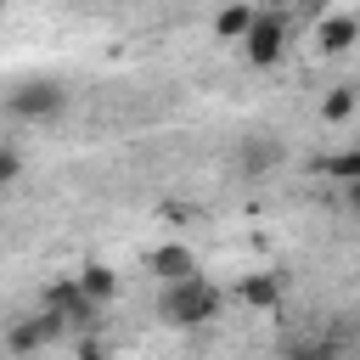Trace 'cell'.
Listing matches in <instances>:
<instances>
[{
  "mask_svg": "<svg viewBox=\"0 0 360 360\" xmlns=\"http://www.w3.org/2000/svg\"><path fill=\"white\" fill-rule=\"evenodd\" d=\"M22 174V158H17V146H0V186H11Z\"/></svg>",
  "mask_w": 360,
  "mask_h": 360,
  "instance_id": "cell-14",
  "label": "cell"
},
{
  "mask_svg": "<svg viewBox=\"0 0 360 360\" xmlns=\"http://www.w3.org/2000/svg\"><path fill=\"white\" fill-rule=\"evenodd\" d=\"M219 287L202 281V276H180V281H163V298H158V315L169 326H202L219 315Z\"/></svg>",
  "mask_w": 360,
  "mask_h": 360,
  "instance_id": "cell-1",
  "label": "cell"
},
{
  "mask_svg": "<svg viewBox=\"0 0 360 360\" xmlns=\"http://www.w3.org/2000/svg\"><path fill=\"white\" fill-rule=\"evenodd\" d=\"M253 22V6L248 0H225L219 6V17H214V28H219V39H242V28Z\"/></svg>",
  "mask_w": 360,
  "mask_h": 360,
  "instance_id": "cell-11",
  "label": "cell"
},
{
  "mask_svg": "<svg viewBox=\"0 0 360 360\" xmlns=\"http://www.w3.org/2000/svg\"><path fill=\"white\" fill-rule=\"evenodd\" d=\"M321 118H326V124H349V118H354V84H338V90L321 101Z\"/></svg>",
  "mask_w": 360,
  "mask_h": 360,
  "instance_id": "cell-13",
  "label": "cell"
},
{
  "mask_svg": "<svg viewBox=\"0 0 360 360\" xmlns=\"http://www.w3.org/2000/svg\"><path fill=\"white\" fill-rule=\"evenodd\" d=\"M45 309H51V315H62V326H90V332H96V315H101V304H96V298H84V292H79V281H56V287L45 292Z\"/></svg>",
  "mask_w": 360,
  "mask_h": 360,
  "instance_id": "cell-6",
  "label": "cell"
},
{
  "mask_svg": "<svg viewBox=\"0 0 360 360\" xmlns=\"http://www.w3.org/2000/svg\"><path fill=\"white\" fill-rule=\"evenodd\" d=\"M73 281H79V292H84V298H96V304H107V298L118 292V276H112L107 264H84Z\"/></svg>",
  "mask_w": 360,
  "mask_h": 360,
  "instance_id": "cell-10",
  "label": "cell"
},
{
  "mask_svg": "<svg viewBox=\"0 0 360 360\" xmlns=\"http://www.w3.org/2000/svg\"><path fill=\"white\" fill-rule=\"evenodd\" d=\"M242 51H248L253 68L281 62V51H287V22H281V11H253V22L242 28Z\"/></svg>",
  "mask_w": 360,
  "mask_h": 360,
  "instance_id": "cell-3",
  "label": "cell"
},
{
  "mask_svg": "<svg viewBox=\"0 0 360 360\" xmlns=\"http://www.w3.org/2000/svg\"><path fill=\"white\" fill-rule=\"evenodd\" d=\"M281 6H292V0H270V11H281Z\"/></svg>",
  "mask_w": 360,
  "mask_h": 360,
  "instance_id": "cell-16",
  "label": "cell"
},
{
  "mask_svg": "<svg viewBox=\"0 0 360 360\" xmlns=\"http://www.w3.org/2000/svg\"><path fill=\"white\" fill-rule=\"evenodd\" d=\"M79 360H112V354H107V349L90 338V343H79Z\"/></svg>",
  "mask_w": 360,
  "mask_h": 360,
  "instance_id": "cell-15",
  "label": "cell"
},
{
  "mask_svg": "<svg viewBox=\"0 0 360 360\" xmlns=\"http://www.w3.org/2000/svg\"><path fill=\"white\" fill-rule=\"evenodd\" d=\"M68 326H62V315H51V309H34V315H22L11 332H6V349L17 354V360H34V354H45L56 338H62Z\"/></svg>",
  "mask_w": 360,
  "mask_h": 360,
  "instance_id": "cell-4",
  "label": "cell"
},
{
  "mask_svg": "<svg viewBox=\"0 0 360 360\" xmlns=\"http://www.w3.org/2000/svg\"><path fill=\"white\" fill-rule=\"evenodd\" d=\"M146 270H152L158 281H180V276H197V253H191L186 242H163V248H152V253H146Z\"/></svg>",
  "mask_w": 360,
  "mask_h": 360,
  "instance_id": "cell-7",
  "label": "cell"
},
{
  "mask_svg": "<svg viewBox=\"0 0 360 360\" xmlns=\"http://www.w3.org/2000/svg\"><path fill=\"white\" fill-rule=\"evenodd\" d=\"M6 112L22 118V124H51V118L68 112V84L62 79H28L6 96Z\"/></svg>",
  "mask_w": 360,
  "mask_h": 360,
  "instance_id": "cell-2",
  "label": "cell"
},
{
  "mask_svg": "<svg viewBox=\"0 0 360 360\" xmlns=\"http://www.w3.org/2000/svg\"><path fill=\"white\" fill-rule=\"evenodd\" d=\"M281 158H287L281 135H242V141H236V169H242V180H264Z\"/></svg>",
  "mask_w": 360,
  "mask_h": 360,
  "instance_id": "cell-5",
  "label": "cell"
},
{
  "mask_svg": "<svg viewBox=\"0 0 360 360\" xmlns=\"http://www.w3.org/2000/svg\"><path fill=\"white\" fill-rule=\"evenodd\" d=\"M326 360H343V354H326Z\"/></svg>",
  "mask_w": 360,
  "mask_h": 360,
  "instance_id": "cell-17",
  "label": "cell"
},
{
  "mask_svg": "<svg viewBox=\"0 0 360 360\" xmlns=\"http://www.w3.org/2000/svg\"><path fill=\"white\" fill-rule=\"evenodd\" d=\"M242 304H253V309H276L281 304V276L276 270H253V276H242Z\"/></svg>",
  "mask_w": 360,
  "mask_h": 360,
  "instance_id": "cell-8",
  "label": "cell"
},
{
  "mask_svg": "<svg viewBox=\"0 0 360 360\" xmlns=\"http://www.w3.org/2000/svg\"><path fill=\"white\" fill-rule=\"evenodd\" d=\"M354 34H360V22H354L349 11H338V17H326V22H321V34H315V45L338 56V51H349V45H354Z\"/></svg>",
  "mask_w": 360,
  "mask_h": 360,
  "instance_id": "cell-9",
  "label": "cell"
},
{
  "mask_svg": "<svg viewBox=\"0 0 360 360\" xmlns=\"http://www.w3.org/2000/svg\"><path fill=\"white\" fill-rule=\"evenodd\" d=\"M315 169L332 174V180H343V186H354V180H360V152H354V146H349V152H332V158H321Z\"/></svg>",
  "mask_w": 360,
  "mask_h": 360,
  "instance_id": "cell-12",
  "label": "cell"
}]
</instances>
